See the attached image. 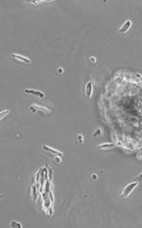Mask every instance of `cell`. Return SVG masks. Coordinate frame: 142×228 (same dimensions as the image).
<instances>
[{"label":"cell","mask_w":142,"mask_h":228,"mask_svg":"<svg viewBox=\"0 0 142 228\" xmlns=\"http://www.w3.org/2000/svg\"><path fill=\"white\" fill-rule=\"evenodd\" d=\"M137 186H138V182H137V181L128 184V185L124 187V188L122 189L121 193H120V197L123 198V199L128 198L133 193V191H134L137 188Z\"/></svg>","instance_id":"obj_1"},{"label":"cell","mask_w":142,"mask_h":228,"mask_svg":"<svg viewBox=\"0 0 142 228\" xmlns=\"http://www.w3.org/2000/svg\"><path fill=\"white\" fill-rule=\"evenodd\" d=\"M10 58L15 61V62H18L24 65H30L31 63V61L29 58H27L23 55H19V54H10Z\"/></svg>","instance_id":"obj_2"},{"label":"cell","mask_w":142,"mask_h":228,"mask_svg":"<svg viewBox=\"0 0 142 228\" xmlns=\"http://www.w3.org/2000/svg\"><path fill=\"white\" fill-rule=\"evenodd\" d=\"M42 149H43V150L45 151L47 153L51 154V155L60 156V157H62V156L64 155L62 152H60V151H58V150H55V149H53V148H50V147H48V146H46V145L42 146Z\"/></svg>","instance_id":"obj_3"},{"label":"cell","mask_w":142,"mask_h":228,"mask_svg":"<svg viewBox=\"0 0 142 228\" xmlns=\"http://www.w3.org/2000/svg\"><path fill=\"white\" fill-rule=\"evenodd\" d=\"M93 94V82H88L84 87V95L86 99H90Z\"/></svg>","instance_id":"obj_4"},{"label":"cell","mask_w":142,"mask_h":228,"mask_svg":"<svg viewBox=\"0 0 142 228\" xmlns=\"http://www.w3.org/2000/svg\"><path fill=\"white\" fill-rule=\"evenodd\" d=\"M132 25H133L132 20H126L125 22L122 24L121 27L119 28V33H126V32H128L130 30L131 27H132Z\"/></svg>","instance_id":"obj_5"},{"label":"cell","mask_w":142,"mask_h":228,"mask_svg":"<svg viewBox=\"0 0 142 228\" xmlns=\"http://www.w3.org/2000/svg\"><path fill=\"white\" fill-rule=\"evenodd\" d=\"M24 92L26 94H29V95H32V96H35V97L37 98H45V94H44L43 92L41 91H38V90H34V89H25Z\"/></svg>","instance_id":"obj_6"},{"label":"cell","mask_w":142,"mask_h":228,"mask_svg":"<svg viewBox=\"0 0 142 228\" xmlns=\"http://www.w3.org/2000/svg\"><path fill=\"white\" fill-rule=\"evenodd\" d=\"M30 197H31V200L33 203H35L37 200V197H38V191H37V187L36 185H33L31 186V188H30Z\"/></svg>","instance_id":"obj_7"},{"label":"cell","mask_w":142,"mask_h":228,"mask_svg":"<svg viewBox=\"0 0 142 228\" xmlns=\"http://www.w3.org/2000/svg\"><path fill=\"white\" fill-rule=\"evenodd\" d=\"M115 148V145L112 144V143H103V144H101L98 146V150L100 151H109L111 150V149H114Z\"/></svg>","instance_id":"obj_8"},{"label":"cell","mask_w":142,"mask_h":228,"mask_svg":"<svg viewBox=\"0 0 142 228\" xmlns=\"http://www.w3.org/2000/svg\"><path fill=\"white\" fill-rule=\"evenodd\" d=\"M39 110L43 111V112H46V113H49L50 112L46 107H42V106H39V105H31V106H30V111L31 112H37Z\"/></svg>","instance_id":"obj_9"},{"label":"cell","mask_w":142,"mask_h":228,"mask_svg":"<svg viewBox=\"0 0 142 228\" xmlns=\"http://www.w3.org/2000/svg\"><path fill=\"white\" fill-rule=\"evenodd\" d=\"M10 112H11L10 109H7L6 111H2V112H1V115H0V119L2 120V119L5 118V116H8V114L10 113Z\"/></svg>","instance_id":"obj_10"},{"label":"cell","mask_w":142,"mask_h":228,"mask_svg":"<svg viewBox=\"0 0 142 228\" xmlns=\"http://www.w3.org/2000/svg\"><path fill=\"white\" fill-rule=\"evenodd\" d=\"M10 225L12 227H22V223H17V222H12L10 223Z\"/></svg>","instance_id":"obj_11"},{"label":"cell","mask_w":142,"mask_h":228,"mask_svg":"<svg viewBox=\"0 0 142 228\" xmlns=\"http://www.w3.org/2000/svg\"><path fill=\"white\" fill-rule=\"evenodd\" d=\"M101 135V129H98V131L93 135V136H100Z\"/></svg>","instance_id":"obj_12"},{"label":"cell","mask_w":142,"mask_h":228,"mask_svg":"<svg viewBox=\"0 0 142 228\" xmlns=\"http://www.w3.org/2000/svg\"><path fill=\"white\" fill-rule=\"evenodd\" d=\"M61 157L60 156H55V163L56 164H60L61 163Z\"/></svg>","instance_id":"obj_13"},{"label":"cell","mask_w":142,"mask_h":228,"mask_svg":"<svg viewBox=\"0 0 142 228\" xmlns=\"http://www.w3.org/2000/svg\"><path fill=\"white\" fill-rule=\"evenodd\" d=\"M138 178H142V173H141V174L139 175V176H138Z\"/></svg>","instance_id":"obj_14"}]
</instances>
